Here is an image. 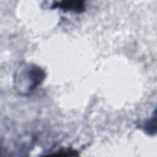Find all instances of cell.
I'll return each mask as SVG.
<instances>
[{
	"label": "cell",
	"instance_id": "cell-2",
	"mask_svg": "<svg viewBox=\"0 0 157 157\" xmlns=\"http://www.w3.org/2000/svg\"><path fill=\"white\" fill-rule=\"evenodd\" d=\"M52 8H59L64 12L80 13L85 10V5L82 1H63L55 2Z\"/></svg>",
	"mask_w": 157,
	"mask_h": 157
},
{
	"label": "cell",
	"instance_id": "cell-4",
	"mask_svg": "<svg viewBox=\"0 0 157 157\" xmlns=\"http://www.w3.org/2000/svg\"><path fill=\"white\" fill-rule=\"evenodd\" d=\"M49 155L54 156H77L78 155L77 151L74 150H69V149H61L58 151H56L55 153L50 154Z\"/></svg>",
	"mask_w": 157,
	"mask_h": 157
},
{
	"label": "cell",
	"instance_id": "cell-3",
	"mask_svg": "<svg viewBox=\"0 0 157 157\" xmlns=\"http://www.w3.org/2000/svg\"><path fill=\"white\" fill-rule=\"evenodd\" d=\"M142 129L149 135H153L156 134V113H154V115L150 118L144 121L143 124L140 126Z\"/></svg>",
	"mask_w": 157,
	"mask_h": 157
},
{
	"label": "cell",
	"instance_id": "cell-1",
	"mask_svg": "<svg viewBox=\"0 0 157 157\" xmlns=\"http://www.w3.org/2000/svg\"><path fill=\"white\" fill-rule=\"evenodd\" d=\"M45 71L40 66L30 63H20L13 74V86L18 94L28 96L44 82Z\"/></svg>",
	"mask_w": 157,
	"mask_h": 157
}]
</instances>
